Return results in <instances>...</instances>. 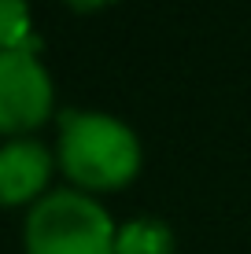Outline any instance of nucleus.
<instances>
[{
    "instance_id": "nucleus-6",
    "label": "nucleus",
    "mask_w": 251,
    "mask_h": 254,
    "mask_svg": "<svg viewBox=\"0 0 251 254\" xmlns=\"http://www.w3.org/2000/svg\"><path fill=\"white\" fill-rule=\"evenodd\" d=\"M0 52H41L30 0H0Z\"/></svg>"
},
{
    "instance_id": "nucleus-2",
    "label": "nucleus",
    "mask_w": 251,
    "mask_h": 254,
    "mask_svg": "<svg viewBox=\"0 0 251 254\" xmlns=\"http://www.w3.org/2000/svg\"><path fill=\"white\" fill-rule=\"evenodd\" d=\"M118 225L96 195L56 188L22 221L26 254H115Z\"/></svg>"
},
{
    "instance_id": "nucleus-4",
    "label": "nucleus",
    "mask_w": 251,
    "mask_h": 254,
    "mask_svg": "<svg viewBox=\"0 0 251 254\" xmlns=\"http://www.w3.org/2000/svg\"><path fill=\"white\" fill-rule=\"evenodd\" d=\"M56 151L37 136H19L0 144V206H33L48 195Z\"/></svg>"
},
{
    "instance_id": "nucleus-3",
    "label": "nucleus",
    "mask_w": 251,
    "mask_h": 254,
    "mask_svg": "<svg viewBox=\"0 0 251 254\" xmlns=\"http://www.w3.org/2000/svg\"><path fill=\"white\" fill-rule=\"evenodd\" d=\"M56 115V85L41 52H0V136L37 133Z\"/></svg>"
},
{
    "instance_id": "nucleus-5",
    "label": "nucleus",
    "mask_w": 251,
    "mask_h": 254,
    "mask_svg": "<svg viewBox=\"0 0 251 254\" xmlns=\"http://www.w3.org/2000/svg\"><path fill=\"white\" fill-rule=\"evenodd\" d=\"M177 240L163 217H129L118 225L115 254H174Z\"/></svg>"
},
{
    "instance_id": "nucleus-7",
    "label": "nucleus",
    "mask_w": 251,
    "mask_h": 254,
    "mask_svg": "<svg viewBox=\"0 0 251 254\" xmlns=\"http://www.w3.org/2000/svg\"><path fill=\"white\" fill-rule=\"evenodd\" d=\"M71 11L78 15H92V11H103V7H111V4H118V0H63Z\"/></svg>"
},
{
    "instance_id": "nucleus-1",
    "label": "nucleus",
    "mask_w": 251,
    "mask_h": 254,
    "mask_svg": "<svg viewBox=\"0 0 251 254\" xmlns=\"http://www.w3.org/2000/svg\"><path fill=\"white\" fill-rule=\"evenodd\" d=\"M144 151L122 118L103 111H63L56 136V166L78 191L103 195L133 185Z\"/></svg>"
}]
</instances>
